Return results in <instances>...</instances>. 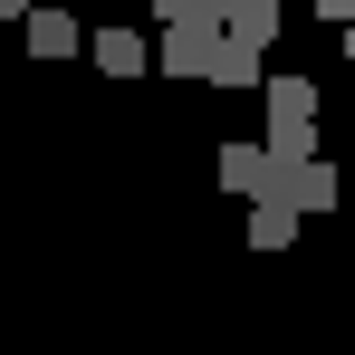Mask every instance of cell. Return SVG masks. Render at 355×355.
I'll return each instance as SVG.
<instances>
[{
  "instance_id": "cell-1",
  "label": "cell",
  "mask_w": 355,
  "mask_h": 355,
  "mask_svg": "<svg viewBox=\"0 0 355 355\" xmlns=\"http://www.w3.org/2000/svg\"><path fill=\"white\" fill-rule=\"evenodd\" d=\"M259 106H269V154H317V77H297V67H269L259 77Z\"/></svg>"
},
{
  "instance_id": "cell-2",
  "label": "cell",
  "mask_w": 355,
  "mask_h": 355,
  "mask_svg": "<svg viewBox=\"0 0 355 355\" xmlns=\"http://www.w3.org/2000/svg\"><path fill=\"white\" fill-rule=\"evenodd\" d=\"M211 58H221V19H211V0L154 39V67H164V77H211Z\"/></svg>"
},
{
  "instance_id": "cell-3",
  "label": "cell",
  "mask_w": 355,
  "mask_h": 355,
  "mask_svg": "<svg viewBox=\"0 0 355 355\" xmlns=\"http://www.w3.org/2000/svg\"><path fill=\"white\" fill-rule=\"evenodd\" d=\"M19 39H29V58H77V49H87V29L67 19L58 0H39V10L19 19Z\"/></svg>"
},
{
  "instance_id": "cell-4",
  "label": "cell",
  "mask_w": 355,
  "mask_h": 355,
  "mask_svg": "<svg viewBox=\"0 0 355 355\" xmlns=\"http://www.w3.org/2000/svg\"><path fill=\"white\" fill-rule=\"evenodd\" d=\"M87 58L106 67V77H144L154 49H144V29H87Z\"/></svg>"
},
{
  "instance_id": "cell-5",
  "label": "cell",
  "mask_w": 355,
  "mask_h": 355,
  "mask_svg": "<svg viewBox=\"0 0 355 355\" xmlns=\"http://www.w3.org/2000/svg\"><path fill=\"white\" fill-rule=\"evenodd\" d=\"M221 192H250V202H259V192H269V154H259V144H221Z\"/></svg>"
},
{
  "instance_id": "cell-6",
  "label": "cell",
  "mask_w": 355,
  "mask_h": 355,
  "mask_svg": "<svg viewBox=\"0 0 355 355\" xmlns=\"http://www.w3.org/2000/svg\"><path fill=\"white\" fill-rule=\"evenodd\" d=\"M288 240H297V221L279 202H250V250H288Z\"/></svg>"
},
{
  "instance_id": "cell-7",
  "label": "cell",
  "mask_w": 355,
  "mask_h": 355,
  "mask_svg": "<svg viewBox=\"0 0 355 355\" xmlns=\"http://www.w3.org/2000/svg\"><path fill=\"white\" fill-rule=\"evenodd\" d=\"M259 77H269V67L250 58V49H231V39H221V58H211V77H202V87H259Z\"/></svg>"
},
{
  "instance_id": "cell-8",
  "label": "cell",
  "mask_w": 355,
  "mask_h": 355,
  "mask_svg": "<svg viewBox=\"0 0 355 355\" xmlns=\"http://www.w3.org/2000/svg\"><path fill=\"white\" fill-rule=\"evenodd\" d=\"M317 19H336V29H355V0H317Z\"/></svg>"
},
{
  "instance_id": "cell-9",
  "label": "cell",
  "mask_w": 355,
  "mask_h": 355,
  "mask_svg": "<svg viewBox=\"0 0 355 355\" xmlns=\"http://www.w3.org/2000/svg\"><path fill=\"white\" fill-rule=\"evenodd\" d=\"M29 10H39V0H0V19H29Z\"/></svg>"
},
{
  "instance_id": "cell-10",
  "label": "cell",
  "mask_w": 355,
  "mask_h": 355,
  "mask_svg": "<svg viewBox=\"0 0 355 355\" xmlns=\"http://www.w3.org/2000/svg\"><path fill=\"white\" fill-rule=\"evenodd\" d=\"M346 58H355V29H346Z\"/></svg>"
}]
</instances>
